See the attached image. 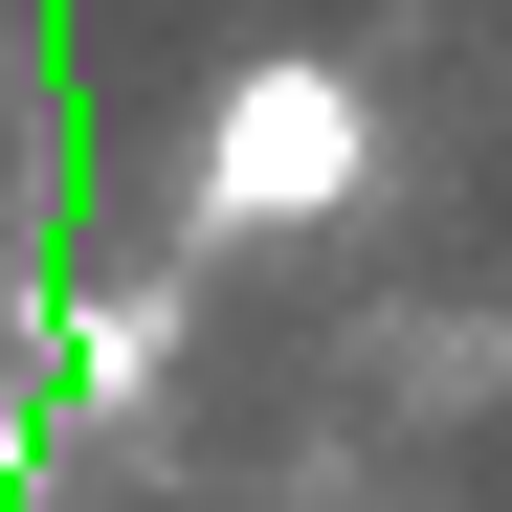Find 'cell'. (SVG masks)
<instances>
[{"label":"cell","instance_id":"6da1fadb","mask_svg":"<svg viewBox=\"0 0 512 512\" xmlns=\"http://www.w3.org/2000/svg\"><path fill=\"white\" fill-rule=\"evenodd\" d=\"M379 179V90L334 45H245L223 112H201V245H290V223H357Z\"/></svg>","mask_w":512,"mask_h":512},{"label":"cell","instance_id":"7a4b0ae2","mask_svg":"<svg viewBox=\"0 0 512 512\" xmlns=\"http://www.w3.org/2000/svg\"><path fill=\"white\" fill-rule=\"evenodd\" d=\"M156 357H179V290H90L67 312V401H134Z\"/></svg>","mask_w":512,"mask_h":512},{"label":"cell","instance_id":"3957f363","mask_svg":"<svg viewBox=\"0 0 512 512\" xmlns=\"http://www.w3.org/2000/svg\"><path fill=\"white\" fill-rule=\"evenodd\" d=\"M23 468H45V423H23V401H0V512H23Z\"/></svg>","mask_w":512,"mask_h":512}]
</instances>
